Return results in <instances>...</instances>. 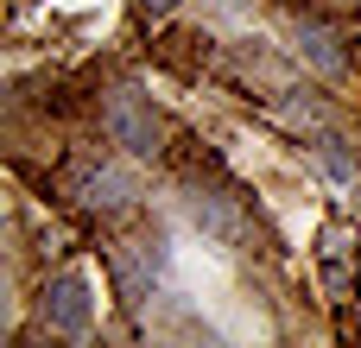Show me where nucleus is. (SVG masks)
I'll return each instance as SVG.
<instances>
[{"mask_svg": "<svg viewBox=\"0 0 361 348\" xmlns=\"http://www.w3.org/2000/svg\"><path fill=\"white\" fill-rule=\"evenodd\" d=\"M171 6H178V0H140V13H152V19H165Z\"/></svg>", "mask_w": 361, "mask_h": 348, "instance_id": "9", "label": "nucleus"}, {"mask_svg": "<svg viewBox=\"0 0 361 348\" xmlns=\"http://www.w3.org/2000/svg\"><path fill=\"white\" fill-rule=\"evenodd\" d=\"M317 165H324V178H330V184H355V178H361V159L349 152V139H336V133H324V139H317Z\"/></svg>", "mask_w": 361, "mask_h": 348, "instance_id": "8", "label": "nucleus"}, {"mask_svg": "<svg viewBox=\"0 0 361 348\" xmlns=\"http://www.w3.org/2000/svg\"><path fill=\"white\" fill-rule=\"evenodd\" d=\"M108 266H114V285H121V298H127V304H146V298L159 292L165 254H159V241H121V247L108 254Z\"/></svg>", "mask_w": 361, "mask_h": 348, "instance_id": "4", "label": "nucleus"}, {"mask_svg": "<svg viewBox=\"0 0 361 348\" xmlns=\"http://www.w3.org/2000/svg\"><path fill=\"white\" fill-rule=\"evenodd\" d=\"M38 311H44V330H51V336H89V323H95V292H89L82 273H57V279L44 285Z\"/></svg>", "mask_w": 361, "mask_h": 348, "instance_id": "3", "label": "nucleus"}, {"mask_svg": "<svg viewBox=\"0 0 361 348\" xmlns=\"http://www.w3.org/2000/svg\"><path fill=\"white\" fill-rule=\"evenodd\" d=\"M190 222H197L209 241H222V247H241V241H247V209H241L228 190H190Z\"/></svg>", "mask_w": 361, "mask_h": 348, "instance_id": "6", "label": "nucleus"}, {"mask_svg": "<svg viewBox=\"0 0 361 348\" xmlns=\"http://www.w3.org/2000/svg\"><path fill=\"white\" fill-rule=\"evenodd\" d=\"M70 203L89 209V216H127L133 209V178L121 165H102V159H76L70 178H63Z\"/></svg>", "mask_w": 361, "mask_h": 348, "instance_id": "2", "label": "nucleus"}, {"mask_svg": "<svg viewBox=\"0 0 361 348\" xmlns=\"http://www.w3.org/2000/svg\"><path fill=\"white\" fill-rule=\"evenodd\" d=\"M317 266H324V285H330V304H349L361 285V254H355V235L336 222L324 228V247H317Z\"/></svg>", "mask_w": 361, "mask_h": 348, "instance_id": "5", "label": "nucleus"}, {"mask_svg": "<svg viewBox=\"0 0 361 348\" xmlns=\"http://www.w3.org/2000/svg\"><path fill=\"white\" fill-rule=\"evenodd\" d=\"M102 127L127 159H159V114L140 89H108L102 95Z\"/></svg>", "mask_w": 361, "mask_h": 348, "instance_id": "1", "label": "nucleus"}, {"mask_svg": "<svg viewBox=\"0 0 361 348\" xmlns=\"http://www.w3.org/2000/svg\"><path fill=\"white\" fill-rule=\"evenodd\" d=\"M292 51H298L311 70H324V76H343V70H349L343 32H336V25H324V19H298V25H292Z\"/></svg>", "mask_w": 361, "mask_h": 348, "instance_id": "7", "label": "nucleus"}, {"mask_svg": "<svg viewBox=\"0 0 361 348\" xmlns=\"http://www.w3.org/2000/svg\"><path fill=\"white\" fill-rule=\"evenodd\" d=\"M336 6H355V0H336Z\"/></svg>", "mask_w": 361, "mask_h": 348, "instance_id": "10", "label": "nucleus"}]
</instances>
